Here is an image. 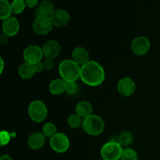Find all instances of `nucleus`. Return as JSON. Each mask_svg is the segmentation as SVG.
<instances>
[{"label": "nucleus", "mask_w": 160, "mask_h": 160, "mask_svg": "<svg viewBox=\"0 0 160 160\" xmlns=\"http://www.w3.org/2000/svg\"><path fill=\"white\" fill-rule=\"evenodd\" d=\"M81 127L84 132L88 135L98 136L104 131L105 123L99 116L92 114L83 119Z\"/></svg>", "instance_id": "7ed1b4c3"}, {"label": "nucleus", "mask_w": 160, "mask_h": 160, "mask_svg": "<svg viewBox=\"0 0 160 160\" xmlns=\"http://www.w3.org/2000/svg\"><path fill=\"white\" fill-rule=\"evenodd\" d=\"M44 66H45V69L46 70H52L55 67V62L54 59H48L45 58V60L43 61Z\"/></svg>", "instance_id": "cd10ccee"}, {"label": "nucleus", "mask_w": 160, "mask_h": 160, "mask_svg": "<svg viewBox=\"0 0 160 160\" xmlns=\"http://www.w3.org/2000/svg\"><path fill=\"white\" fill-rule=\"evenodd\" d=\"M0 160H13L12 158L9 155H2V156L0 157Z\"/></svg>", "instance_id": "2f4dec72"}, {"label": "nucleus", "mask_w": 160, "mask_h": 160, "mask_svg": "<svg viewBox=\"0 0 160 160\" xmlns=\"http://www.w3.org/2000/svg\"><path fill=\"white\" fill-rule=\"evenodd\" d=\"M8 36L6 35L5 34H2L0 35V42H1L2 45H5V44L7 43L8 42Z\"/></svg>", "instance_id": "7c9ffc66"}, {"label": "nucleus", "mask_w": 160, "mask_h": 160, "mask_svg": "<svg viewBox=\"0 0 160 160\" xmlns=\"http://www.w3.org/2000/svg\"><path fill=\"white\" fill-rule=\"evenodd\" d=\"M133 141H134V137H133L131 133H130L129 131H123L119 135L117 142L120 143V145L122 147L128 148V146H130L132 144Z\"/></svg>", "instance_id": "412c9836"}, {"label": "nucleus", "mask_w": 160, "mask_h": 160, "mask_svg": "<svg viewBox=\"0 0 160 160\" xmlns=\"http://www.w3.org/2000/svg\"><path fill=\"white\" fill-rule=\"evenodd\" d=\"M82 118L77 113L71 114V115L68 117V119H67L68 125L71 128H73V129H78L80 127L82 126Z\"/></svg>", "instance_id": "5701e85b"}, {"label": "nucleus", "mask_w": 160, "mask_h": 160, "mask_svg": "<svg viewBox=\"0 0 160 160\" xmlns=\"http://www.w3.org/2000/svg\"><path fill=\"white\" fill-rule=\"evenodd\" d=\"M11 7H12V13L20 14L24 11L27 6L24 0H12L11 2Z\"/></svg>", "instance_id": "4be33fe9"}, {"label": "nucleus", "mask_w": 160, "mask_h": 160, "mask_svg": "<svg viewBox=\"0 0 160 160\" xmlns=\"http://www.w3.org/2000/svg\"><path fill=\"white\" fill-rule=\"evenodd\" d=\"M123 150V147L118 142L111 141L102 145L100 155L103 160H119L121 158Z\"/></svg>", "instance_id": "39448f33"}, {"label": "nucleus", "mask_w": 160, "mask_h": 160, "mask_svg": "<svg viewBox=\"0 0 160 160\" xmlns=\"http://www.w3.org/2000/svg\"><path fill=\"white\" fill-rule=\"evenodd\" d=\"M11 134L7 131H2L0 133V144L2 146L8 145L11 140Z\"/></svg>", "instance_id": "bb28decb"}, {"label": "nucleus", "mask_w": 160, "mask_h": 160, "mask_svg": "<svg viewBox=\"0 0 160 160\" xmlns=\"http://www.w3.org/2000/svg\"><path fill=\"white\" fill-rule=\"evenodd\" d=\"M92 110H93V108H92V104L85 100L79 102L75 107L76 113L83 119L92 115Z\"/></svg>", "instance_id": "f3484780"}, {"label": "nucleus", "mask_w": 160, "mask_h": 160, "mask_svg": "<svg viewBox=\"0 0 160 160\" xmlns=\"http://www.w3.org/2000/svg\"><path fill=\"white\" fill-rule=\"evenodd\" d=\"M23 57L25 62L34 65L41 62L44 57L42 48L36 45H29L23 50Z\"/></svg>", "instance_id": "6e6552de"}, {"label": "nucleus", "mask_w": 160, "mask_h": 160, "mask_svg": "<svg viewBox=\"0 0 160 160\" xmlns=\"http://www.w3.org/2000/svg\"><path fill=\"white\" fill-rule=\"evenodd\" d=\"M42 133L46 138H51L57 133V128L52 123H46L42 128Z\"/></svg>", "instance_id": "393cba45"}, {"label": "nucleus", "mask_w": 160, "mask_h": 160, "mask_svg": "<svg viewBox=\"0 0 160 160\" xmlns=\"http://www.w3.org/2000/svg\"><path fill=\"white\" fill-rule=\"evenodd\" d=\"M44 57L52 59L57 57L61 51V46L59 42L56 40H48L42 46Z\"/></svg>", "instance_id": "f8f14e48"}, {"label": "nucleus", "mask_w": 160, "mask_h": 160, "mask_svg": "<svg viewBox=\"0 0 160 160\" xmlns=\"http://www.w3.org/2000/svg\"><path fill=\"white\" fill-rule=\"evenodd\" d=\"M81 66L73 59H64L59 63V72L61 78L66 81H76L81 77Z\"/></svg>", "instance_id": "f03ea898"}, {"label": "nucleus", "mask_w": 160, "mask_h": 160, "mask_svg": "<svg viewBox=\"0 0 160 160\" xmlns=\"http://www.w3.org/2000/svg\"><path fill=\"white\" fill-rule=\"evenodd\" d=\"M12 10L11 7V2L8 0H0V19L4 20L12 17Z\"/></svg>", "instance_id": "aec40b11"}, {"label": "nucleus", "mask_w": 160, "mask_h": 160, "mask_svg": "<svg viewBox=\"0 0 160 160\" xmlns=\"http://www.w3.org/2000/svg\"><path fill=\"white\" fill-rule=\"evenodd\" d=\"M66 81L62 78H56L50 82L48 90L52 95H59L65 92Z\"/></svg>", "instance_id": "a211bd4d"}, {"label": "nucleus", "mask_w": 160, "mask_h": 160, "mask_svg": "<svg viewBox=\"0 0 160 160\" xmlns=\"http://www.w3.org/2000/svg\"><path fill=\"white\" fill-rule=\"evenodd\" d=\"M136 89L135 83L131 78H123L117 84V91L124 97H130L134 93Z\"/></svg>", "instance_id": "9d476101"}, {"label": "nucleus", "mask_w": 160, "mask_h": 160, "mask_svg": "<svg viewBox=\"0 0 160 160\" xmlns=\"http://www.w3.org/2000/svg\"><path fill=\"white\" fill-rule=\"evenodd\" d=\"M55 10L56 9H55V6L52 2L50 0H43L38 5V7L36 9L35 16L36 17H39V16L51 17Z\"/></svg>", "instance_id": "dca6fc26"}, {"label": "nucleus", "mask_w": 160, "mask_h": 160, "mask_svg": "<svg viewBox=\"0 0 160 160\" xmlns=\"http://www.w3.org/2000/svg\"><path fill=\"white\" fill-rule=\"evenodd\" d=\"M120 160H138V156L135 150L128 147L123 148Z\"/></svg>", "instance_id": "b1692460"}, {"label": "nucleus", "mask_w": 160, "mask_h": 160, "mask_svg": "<svg viewBox=\"0 0 160 160\" xmlns=\"http://www.w3.org/2000/svg\"><path fill=\"white\" fill-rule=\"evenodd\" d=\"M0 61H1V68H0V73H2L3 69H4V61H3L2 58V57H1V59H0Z\"/></svg>", "instance_id": "473e14b6"}, {"label": "nucleus", "mask_w": 160, "mask_h": 160, "mask_svg": "<svg viewBox=\"0 0 160 160\" xmlns=\"http://www.w3.org/2000/svg\"><path fill=\"white\" fill-rule=\"evenodd\" d=\"M78 84L76 81H70V82H66L65 92L69 95H74L78 92Z\"/></svg>", "instance_id": "a878e982"}, {"label": "nucleus", "mask_w": 160, "mask_h": 160, "mask_svg": "<svg viewBox=\"0 0 160 160\" xmlns=\"http://www.w3.org/2000/svg\"><path fill=\"white\" fill-rule=\"evenodd\" d=\"M51 17L39 16L36 17L33 22L32 28L34 32L38 35H45L52 31L53 28Z\"/></svg>", "instance_id": "0eeeda50"}, {"label": "nucleus", "mask_w": 160, "mask_h": 160, "mask_svg": "<svg viewBox=\"0 0 160 160\" xmlns=\"http://www.w3.org/2000/svg\"><path fill=\"white\" fill-rule=\"evenodd\" d=\"M106 73L103 67L96 61L90 60L81 69V81L91 87H97L104 81Z\"/></svg>", "instance_id": "f257e3e1"}, {"label": "nucleus", "mask_w": 160, "mask_h": 160, "mask_svg": "<svg viewBox=\"0 0 160 160\" xmlns=\"http://www.w3.org/2000/svg\"><path fill=\"white\" fill-rule=\"evenodd\" d=\"M50 17L53 26L56 28H62L67 26L70 20V13L63 9H56Z\"/></svg>", "instance_id": "9b49d317"}, {"label": "nucleus", "mask_w": 160, "mask_h": 160, "mask_svg": "<svg viewBox=\"0 0 160 160\" xmlns=\"http://www.w3.org/2000/svg\"><path fill=\"white\" fill-rule=\"evenodd\" d=\"M34 69H35L36 73H42V72L44 71V70H45L43 62H42V61L38 62V63L34 64Z\"/></svg>", "instance_id": "c85d7f7f"}, {"label": "nucleus", "mask_w": 160, "mask_h": 160, "mask_svg": "<svg viewBox=\"0 0 160 160\" xmlns=\"http://www.w3.org/2000/svg\"><path fill=\"white\" fill-rule=\"evenodd\" d=\"M70 142L68 137L62 133H56L50 138L49 145L56 153H64L70 148Z\"/></svg>", "instance_id": "423d86ee"}, {"label": "nucleus", "mask_w": 160, "mask_h": 160, "mask_svg": "<svg viewBox=\"0 0 160 160\" xmlns=\"http://www.w3.org/2000/svg\"><path fill=\"white\" fill-rule=\"evenodd\" d=\"M28 115L31 120L35 123H41L46 119L48 109L41 100H34L28 106Z\"/></svg>", "instance_id": "20e7f679"}, {"label": "nucleus", "mask_w": 160, "mask_h": 160, "mask_svg": "<svg viewBox=\"0 0 160 160\" xmlns=\"http://www.w3.org/2000/svg\"><path fill=\"white\" fill-rule=\"evenodd\" d=\"M151 48V43L148 38L145 36H139L132 41L131 49L134 54L137 56H145Z\"/></svg>", "instance_id": "1a4fd4ad"}, {"label": "nucleus", "mask_w": 160, "mask_h": 160, "mask_svg": "<svg viewBox=\"0 0 160 160\" xmlns=\"http://www.w3.org/2000/svg\"><path fill=\"white\" fill-rule=\"evenodd\" d=\"M2 28L3 34L8 37H13L20 31V22L16 17H10L3 20Z\"/></svg>", "instance_id": "ddd939ff"}, {"label": "nucleus", "mask_w": 160, "mask_h": 160, "mask_svg": "<svg viewBox=\"0 0 160 160\" xmlns=\"http://www.w3.org/2000/svg\"><path fill=\"white\" fill-rule=\"evenodd\" d=\"M45 136L42 132L32 133L29 136L28 145L32 150H38L44 146L45 142Z\"/></svg>", "instance_id": "2eb2a0df"}, {"label": "nucleus", "mask_w": 160, "mask_h": 160, "mask_svg": "<svg viewBox=\"0 0 160 160\" xmlns=\"http://www.w3.org/2000/svg\"><path fill=\"white\" fill-rule=\"evenodd\" d=\"M19 75L22 79L29 80L34 77L36 71L33 64L28 63V62H23L20 65L18 70Z\"/></svg>", "instance_id": "6ab92c4d"}, {"label": "nucleus", "mask_w": 160, "mask_h": 160, "mask_svg": "<svg viewBox=\"0 0 160 160\" xmlns=\"http://www.w3.org/2000/svg\"><path fill=\"white\" fill-rule=\"evenodd\" d=\"M27 7L34 8L38 5L39 0H24Z\"/></svg>", "instance_id": "c756f323"}, {"label": "nucleus", "mask_w": 160, "mask_h": 160, "mask_svg": "<svg viewBox=\"0 0 160 160\" xmlns=\"http://www.w3.org/2000/svg\"><path fill=\"white\" fill-rule=\"evenodd\" d=\"M71 56L72 59L81 67L85 65L90 61L88 52L83 47H76L73 48Z\"/></svg>", "instance_id": "4468645a"}]
</instances>
